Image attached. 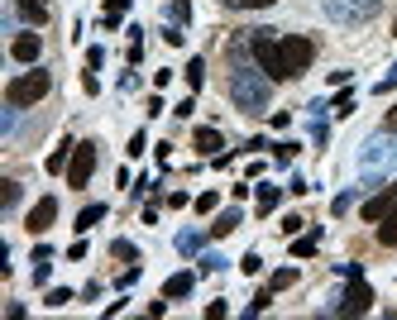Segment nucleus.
Masks as SVG:
<instances>
[{
	"mask_svg": "<svg viewBox=\"0 0 397 320\" xmlns=\"http://www.w3.org/2000/svg\"><path fill=\"white\" fill-rule=\"evenodd\" d=\"M354 196H359V187L340 191V196H335V201H330V211H335V215H344V211H349V206H354Z\"/></svg>",
	"mask_w": 397,
	"mask_h": 320,
	"instance_id": "nucleus-26",
	"label": "nucleus"
},
{
	"mask_svg": "<svg viewBox=\"0 0 397 320\" xmlns=\"http://www.w3.org/2000/svg\"><path fill=\"white\" fill-rule=\"evenodd\" d=\"M48 10H53L48 0H20V15H25L29 25H43V20H48Z\"/></svg>",
	"mask_w": 397,
	"mask_h": 320,
	"instance_id": "nucleus-15",
	"label": "nucleus"
},
{
	"mask_svg": "<svg viewBox=\"0 0 397 320\" xmlns=\"http://www.w3.org/2000/svg\"><path fill=\"white\" fill-rule=\"evenodd\" d=\"M268 72L259 67V62H244V57H235V72H230V101H235L244 115H259V110H268Z\"/></svg>",
	"mask_w": 397,
	"mask_h": 320,
	"instance_id": "nucleus-1",
	"label": "nucleus"
},
{
	"mask_svg": "<svg viewBox=\"0 0 397 320\" xmlns=\"http://www.w3.org/2000/svg\"><path fill=\"white\" fill-rule=\"evenodd\" d=\"M39 53H43V34H15V43H10L15 62H39Z\"/></svg>",
	"mask_w": 397,
	"mask_h": 320,
	"instance_id": "nucleus-9",
	"label": "nucleus"
},
{
	"mask_svg": "<svg viewBox=\"0 0 397 320\" xmlns=\"http://www.w3.org/2000/svg\"><path fill=\"white\" fill-rule=\"evenodd\" d=\"M110 253H115V258H125V263H134V258H139V249H134L130 239H115V244H110Z\"/></svg>",
	"mask_w": 397,
	"mask_h": 320,
	"instance_id": "nucleus-25",
	"label": "nucleus"
},
{
	"mask_svg": "<svg viewBox=\"0 0 397 320\" xmlns=\"http://www.w3.org/2000/svg\"><path fill=\"white\" fill-rule=\"evenodd\" d=\"M393 86H397V62H393V72H388V77L378 81V96H383V91H393Z\"/></svg>",
	"mask_w": 397,
	"mask_h": 320,
	"instance_id": "nucleus-40",
	"label": "nucleus"
},
{
	"mask_svg": "<svg viewBox=\"0 0 397 320\" xmlns=\"http://www.w3.org/2000/svg\"><path fill=\"white\" fill-rule=\"evenodd\" d=\"M288 191H292V196H307V191H311V182H307V177H292Z\"/></svg>",
	"mask_w": 397,
	"mask_h": 320,
	"instance_id": "nucleus-38",
	"label": "nucleus"
},
{
	"mask_svg": "<svg viewBox=\"0 0 397 320\" xmlns=\"http://www.w3.org/2000/svg\"><path fill=\"white\" fill-rule=\"evenodd\" d=\"M383 10V0H325V20L335 25H364Z\"/></svg>",
	"mask_w": 397,
	"mask_h": 320,
	"instance_id": "nucleus-5",
	"label": "nucleus"
},
{
	"mask_svg": "<svg viewBox=\"0 0 397 320\" xmlns=\"http://www.w3.org/2000/svg\"><path fill=\"white\" fill-rule=\"evenodd\" d=\"M101 220H106V206H86V211L77 215V235H86V230L101 225Z\"/></svg>",
	"mask_w": 397,
	"mask_h": 320,
	"instance_id": "nucleus-20",
	"label": "nucleus"
},
{
	"mask_svg": "<svg viewBox=\"0 0 397 320\" xmlns=\"http://www.w3.org/2000/svg\"><path fill=\"white\" fill-rule=\"evenodd\" d=\"M393 206H397V182H393V187H383L378 196H369V201H364V220H369V225H378V220L393 211Z\"/></svg>",
	"mask_w": 397,
	"mask_h": 320,
	"instance_id": "nucleus-8",
	"label": "nucleus"
},
{
	"mask_svg": "<svg viewBox=\"0 0 397 320\" xmlns=\"http://www.w3.org/2000/svg\"><path fill=\"white\" fill-rule=\"evenodd\" d=\"M191 148H196V153H206V158H215V153L225 148V139H220V130H211V125H206V130L191 134Z\"/></svg>",
	"mask_w": 397,
	"mask_h": 320,
	"instance_id": "nucleus-11",
	"label": "nucleus"
},
{
	"mask_svg": "<svg viewBox=\"0 0 397 320\" xmlns=\"http://www.w3.org/2000/svg\"><path fill=\"white\" fill-rule=\"evenodd\" d=\"M130 10V0H106V29H115L120 25V15Z\"/></svg>",
	"mask_w": 397,
	"mask_h": 320,
	"instance_id": "nucleus-23",
	"label": "nucleus"
},
{
	"mask_svg": "<svg viewBox=\"0 0 397 320\" xmlns=\"http://www.w3.org/2000/svg\"><path fill=\"white\" fill-rule=\"evenodd\" d=\"M206 316L220 320V316H230V306H225V301H211V306H206Z\"/></svg>",
	"mask_w": 397,
	"mask_h": 320,
	"instance_id": "nucleus-39",
	"label": "nucleus"
},
{
	"mask_svg": "<svg viewBox=\"0 0 397 320\" xmlns=\"http://www.w3.org/2000/svg\"><path fill=\"white\" fill-rule=\"evenodd\" d=\"M302 225H307L302 215H288V220H283V235H302Z\"/></svg>",
	"mask_w": 397,
	"mask_h": 320,
	"instance_id": "nucleus-34",
	"label": "nucleus"
},
{
	"mask_svg": "<svg viewBox=\"0 0 397 320\" xmlns=\"http://www.w3.org/2000/svg\"><path fill=\"white\" fill-rule=\"evenodd\" d=\"M397 162V134H373L364 139V148H359V182H378L388 167Z\"/></svg>",
	"mask_w": 397,
	"mask_h": 320,
	"instance_id": "nucleus-2",
	"label": "nucleus"
},
{
	"mask_svg": "<svg viewBox=\"0 0 397 320\" xmlns=\"http://www.w3.org/2000/svg\"><path fill=\"white\" fill-rule=\"evenodd\" d=\"M72 148H77V144H62V148H53L43 167H48V172H67V162H72Z\"/></svg>",
	"mask_w": 397,
	"mask_h": 320,
	"instance_id": "nucleus-17",
	"label": "nucleus"
},
{
	"mask_svg": "<svg viewBox=\"0 0 397 320\" xmlns=\"http://www.w3.org/2000/svg\"><path fill=\"white\" fill-rule=\"evenodd\" d=\"M53 91V72H43V67H29V72H20V77L5 86V106H39L43 96Z\"/></svg>",
	"mask_w": 397,
	"mask_h": 320,
	"instance_id": "nucleus-3",
	"label": "nucleus"
},
{
	"mask_svg": "<svg viewBox=\"0 0 397 320\" xmlns=\"http://www.w3.org/2000/svg\"><path fill=\"white\" fill-rule=\"evenodd\" d=\"M268 301H273V287H264V292L249 301V316H264V311H268Z\"/></svg>",
	"mask_w": 397,
	"mask_h": 320,
	"instance_id": "nucleus-27",
	"label": "nucleus"
},
{
	"mask_svg": "<svg viewBox=\"0 0 397 320\" xmlns=\"http://www.w3.org/2000/svg\"><path fill=\"white\" fill-rule=\"evenodd\" d=\"M144 148H149V139H144V130H139V134H134V139H130V148H125V153H130V158H139Z\"/></svg>",
	"mask_w": 397,
	"mask_h": 320,
	"instance_id": "nucleus-30",
	"label": "nucleus"
},
{
	"mask_svg": "<svg viewBox=\"0 0 397 320\" xmlns=\"http://www.w3.org/2000/svg\"><path fill=\"white\" fill-rule=\"evenodd\" d=\"M196 211H201V215L215 211V191H201V196H196Z\"/></svg>",
	"mask_w": 397,
	"mask_h": 320,
	"instance_id": "nucleus-32",
	"label": "nucleus"
},
{
	"mask_svg": "<svg viewBox=\"0 0 397 320\" xmlns=\"http://www.w3.org/2000/svg\"><path fill=\"white\" fill-rule=\"evenodd\" d=\"M191 287H196V272H173V277L163 282V296H168V301H182V296H191Z\"/></svg>",
	"mask_w": 397,
	"mask_h": 320,
	"instance_id": "nucleus-12",
	"label": "nucleus"
},
{
	"mask_svg": "<svg viewBox=\"0 0 397 320\" xmlns=\"http://www.w3.org/2000/svg\"><path fill=\"white\" fill-rule=\"evenodd\" d=\"M383 130H388V134H397V106L388 110V120H383Z\"/></svg>",
	"mask_w": 397,
	"mask_h": 320,
	"instance_id": "nucleus-41",
	"label": "nucleus"
},
{
	"mask_svg": "<svg viewBox=\"0 0 397 320\" xmlns=\"http://www.w3.org/2000/svg\"><path fill=\"white\" fill-rule=\"evenodd\" d=\"M173 20H177V25L191 20V5H187V0H173Z\"/></svg>",
	"mask_w": 397,
	"mask_h": 320,
	"instance_id": "nucleus-31",
	"label": "nucleus"
},
{
	"mask_svg": "<svg viewBox=\"0 0 397 320\" xmlns=\"http://www.w3.org/2000/svg\"><path fill=\"white\" fill-rule=\"evenodd\" d=\"M67 301H72L67 287H53V292H48V306H67Z\"/></svg>",
	"mask_w": 397,
	"mask_h": 320,
	"instance_id": "nucleus-33",
	"label": "nucleus"
},
{
	"mask_svg": "<svg viewBox=\"0 0 397 320\" xmlns=\"http://www.w3.org/2000/svg\"><path fill=\"white\" fill-rule=\"evenodd\" d=\"M91 172H96V144L86 139V144H77L72 148V162H67V187H86L91 182Z\"/></svg>",
	"mask_w": 397,
	"mask_h": 320,
	"instance_id": "nucleus-6",
	"label": "nucleus"
},
{
	"mask_svg": "<svg viewBox=\"0 0 397 320\" xmlns=\"http://www.w3.org/2000/svg\"><path fill=\"white\" fill-rule=\"evenodd\" d=\"M292 282H297V267H278V272L268 277V287H273V292H283V287H292Z\"/></svg>",
	"mask_w": 397,
	"mask_h": 320,
	"instance_id": "nucleus-21",
	"label": "nucleus"
},
{
	"mask_svg": "<svg viewBox=\"0 0 397 320\" xmlns=\"http://www.w3.org/2000/svg\"><path fill=\"white\" fill-rule=\"evenodd\" d=\"M278 196H283V191H278V187H259V215L278 211Z\"/></svg>",
	"mask_w": 397,
	"mask_h": 320,
	"instance_id": "nucleus-22",
	"label": "nucleus"
},
{
	"mask_svg": "<svg viewBox=\"0 0 397 320\" xmlns=\"http://www.w3.org/2000/svg\"><path fill=\"white\" fill-rule=\"evenodd\" d=\"M393 34H397V25H393Z\"/></svg>",
	"mask_w": 397,
	"mask_h": 320,
	"instance_id": "nucleus-42",
	"label": "nucleus"
},
{
	"mask_svg": "<svg viewBox=\"0 0 397 320\" xmlns=\"http://www.w3.org/2000/svg\"><path fill=\"white\" fill-rule=\"evenodd\" d=\"M230 5H239V10H264V5H278V0H230Z\"/></svg>",
	"mask_w": 397,
	"mask_h": 320,
	"instance_id": "nucleus-37",
	"label": "nucleus"
},
{
	"mask_svg": "<svg viewBox=\"0 0 397 320\" xmlns=\"http://www.w3.org/2000/svg\"><path fill=\"white\" fill-rule=\"evenodd\" d=\"M239 225H244V215H239V211H220V215H215V225H211V235H215V239H225V235H235Z\"/></svg>",
	"mask_w": 397,
	"mask_h": 320,
	"instance_id": "nucleus-13",
	"label": "nucleus"
},
{
	"mask_svg": "<svg viewBox=\"0 0 397 320\" xmlns=\"http://www.w3.org/2000/svg\"><path fill=\"white\" fill-rule=\"evenodd\" d=\"M335 115H349V110H354V91H340V96H335Z\"/></svg>",
	"mask_w": 397,
	"mask_h": 320,
	"instance_id": "nucleus-28",
	"label": "nucleus"
},
{
	"mask_svg": "<svg viewBox=\"0 0 397 320\" xmlns=\"http://www.w3.org/2000/svg\"><path fill=\"white\" fill-rule=\"evenodd\" d=\"M220 267H225L220 253H201V272H220Z\"/></svg>",
	"mask_w": 397,
	"mask_h": 320,
	"instance_id": "nucleus-29",
	"label": "nucleus"
},
{
	"mask_svg": "<svg viewBox=\"0 0 397 320\" xmlns=\"http://www.w3.org/2000/svg\"><path fill=\"white\" fill-rule=\"evenodd\" d=\"M369 306H373L369 282H364V277H349V292H344V301L335 306V311H340V316H364Z\"/></svg>",
	"mask_w": 397,
	"mask_h": 320,
	"instance_id": "nucleus-7",
	"label": "nucleus"
},
{
	"mask_svg": "<svg viewBox=\"0 0 397 320\" xmlns=\"http://www.w3.org/2000/svg\"><path fill=\"white\" fill-rule=\"evenodd\" d=\"M297 148H302V144H278V162H292L297 158Z\"/></svg>",
	"mask_w": 397,
	"mask_h": 320,
	"instance_id": "nucleus-36",
	"label": "nucleus"
},
{
	"mask_svg": "<svg viewBox=\"0 0 397 320\" xmlns=\"http://www.w3.org/2000/svg\"><path fill=\"white\" fill-rule=\"evenodd\" d=\"M311 57H316V43L311 39H302V34L278 39V77H302L311 67Z\"/></svg>",
	"mask_w": 397,
	"mask_h": 320,
	"instance_id": "nucleus-4",
	"label": "nucleus"
},
{
	"mask_svg": "<svg viewBox=\"0 0 397 320\" xmlns=\"http://www.w3.org/2000/svg\"><path fill=\"white\" fill-rule=\"evenodd\" d=\"M378 244H383V249H397V206L378 220Z\"/></svg>",
	"mask_w": 397,
	"mask_h": 320,
	"instance_id": "nucleus-14",
	"label": "nucleus"
},
{
	"mask_svg": "<svg viewBox=\"0 0 397 320\" xmlns=\"http://www.w3.org/2000/svg\"><path fill=\"white\" fill-rule=\"evenodd\" d=\"M201 244H206V235H196V230H182V235H177V253H187V258H191V253H201Z\"/></svg>",
	"mask_w": 397,
	"mask_h": 320,
	"instance_id": "nucleus-18",
	"label": "nucleus"
},
{
	"mask_svg": "<svg viewBox=\"0 0 397 320\" xmlns=\"http://www.w3.org/2000/svg\"><path fill=\"white\" fill-rule=\"evenodd\" d=\"M239 267H244V272H259V267H264V258H259V253H244V258H239Z\"/></svg>",
	"mask_w": 397,
	"mask_h": 320,
	"instance_id": "nucleus-35",
	"label": "nucleus"
},
{
	"mask_svg": "<svg viewBox=\"0 0 397 320\" xmlns=\"http://www.w3.org/2000/svg\"><path fill=\"white\" fill-rule=\"evenodd\" d=\"M58 220V201L53 196H43V201H39V206H34V211H29V235H43V230H48V225H53Z\"/></svg>",
	"mask_w": 397,
	"mask_h": 320,
	"instance_id": "nucleus-10",
	"label": "nucleus"
},
{
	"mask_svg": "<svg viewBox=\"0 0 397 320\" xmlns=\"http://www.w3.org/2000/svg\"><path fill=\"white\" fill-rule=\"evenodd\" d=\"M0 201H5V211H15L20 206V182H0Z\"/></svg>",
	"mask_w": 397,
	"mask_h": 320,
	"instance_id": "nucleus-24",
	"label": "nucleus"
},
{
	"mask_svg": "<svg viewBox=\"0 0 397 320\" xmlns=\"http://www.w3.org/2000/svg\"><path fill=\"white\" fill-rule=\"evenodd\" d=\"M316 244H321V230L297 235V239H292V258H311V253H316Z\"/></svg>",
	"mask_w": 397,
	"mask_h": 320,
	"instance_id": "nucleus-16",
	"label": "nucleus"
},
{
	"mask_svg": "<svg viewBox=\"0 0 397 320\" xmlns=\"http://www.w3.org/2000/svg\"><path fill=\"white\" fill-rule=\"evenodd\" d=\"M182 77H187L191 91H201V81H206V62H201V57H191V62L182 67Z\"/></svg>",
	"mask_w": 397,
	"mask_h": 320,
	"instance_id": "nucleus-19",
	"label": "nucleus"
}]
</instances>
